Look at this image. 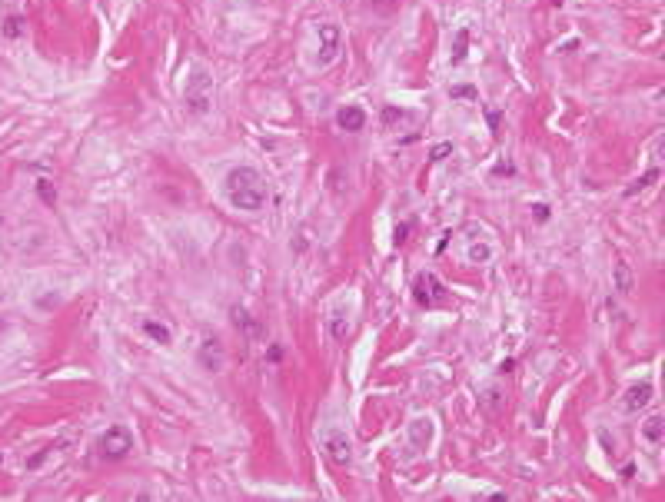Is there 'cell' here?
<instances>
[{"label": "cell", "mask_w": 665, "mask_h": 502, "mask_svg": "<svg viewBox=\"0 0 665 502\" xmlns=\"http://www.w3.org/2000/svg\"><path fill=\"white\" fill-rule=\"evenodd\" d=\"M97 453L104 459H123L133 453V432L127 426H110V429L97 439Z\"/></svg>", "instance_id": "4"}, {"label": "cell", "mask_w": 665, "mask_h": 502, "mask_svg": "<svg viewBox=\"0 0 665 502\" xmlns=\"http://www.w3.org/2000/svg\"><path fill=\"white\" fill-rule=\"evenodd\" d=\"M319 446H323V453H327V459L333 466H346L353 459V439L346 436L343 426H327V429L319 432Z\"/></svg>", "instance_id": "3"}, {"label": "cell", "mask_w": 665, "mask_h": 502, "mask_svg": "<svg viewBox=\"0 0 665 502\" xmlns=\"http://www.w3.org/2000/svg\"><path fill=\"white\" fill-rule=\"evenodd\" d=\"M432 439V420H426V416H420V420L409 422V443L416 446V449H426Z\"/></svg>", "instance_id": "9"}, {"label": "cell", "mask_w": 665, "mask_h": 502, "mask_svg": "<svg viewBox=\"0 0 665 502\" xmlns=\"http://www.w3.org/2000/svg\"><path fill=\"white\" fill-rule=\"evenodd\" d=\"M466 259L472 263V267L489 263V259H492V246L489 243H472V246H469V253H466Z\"/></svg>", "instance_id": "12"}, {"label": "cell", "mask_w": 665, "mask_h": 502, "mask_svg": "<svg viewBox=\"0 0 665 502\" xmlns=\"http://www.w3.org/2000/svg\"><path fill=\"white\" fill-rule=\"evenodd\" d=\"M453 153V143H436L429 150V160H443V157H449Z\"/></svg>", "instance_id": "16"}, {"label": "cell", "mask_w": 665, "mask_h": 502, "mask_svg": "<svg viewBox=\"0 0 665 502\" xmlns=\"http://www.w3.org/2000/svg\"><path fill=\"white\" fill-rule=\"evenodd\" d=\"M536 216H539V220H549V207H546V203H539V207H536Z\"/></svg>", "instance_id": "18"}, {"label": "cell", "mask_w": 665, "mask_h": 502, "mask_svg": "<svg viewBox=\"0 0 665 502\" xmlns=\"http://www.w3.org/2000/svg\"><path fill=\"white\" fill-rule=\"evenodd\" d=\"M453 97H476V90H472V87H456Z\"/></svg>", "instance_id": "17"}, {"label": "cell", "mask_w": 665, "mask_h": 502, "mask_svg": "<svg viewBox=\"0 0 665 502\" xmlns=\"http://www.w3.org/2000/svg\"><path fill=\"white\" fill-rule=\"evenodd\" d=\"M226 200L240 213H260L267 207V180L253 166H233L226 173Z\"/></svg>", "instance_id": "1"}, {"label": "cell", "mask_w": 665, "mask_h": 502, "mask_svg": "<svg viewBox=\"0 0 665 502\" xmlns=\"http://www.w3.org/2000/svg\"><path fill=\"white\" fill-rule=\"evenodd\" d=\"M413 296H416V303L420 306H436L446 300V286L432 273H420L416 280H413Z\"/></svg>", "instance_id": "6"}, {"label": "cell", "mask_w": 665, "mask_h": 502, "mask_svg": "<svg viewBox=\"0 0 665 502\" xmlns=\"http://www.w3.org/2000/svg\"><path fill=\"white\" fill-rule=\"evenodd\" d=\"M316 40H319V57H316V67L323 71V67H333L336 63V57H339V27L336 24H319L316 27Z\"/></svg>", "instance_id": "5"}, {"label": "cell", "mask_w": 665, "mask_h": 502, "mask_svg": "<svg viewBox=\"0 0 665 502\" xmlns=\"http://www.w3.org/2000/svg\"><path fill=\"white\" fill-rule=\"evenodd\" d=\"M642 436H645V439H649L652 446H662V436H665L662 416H649V420L642 422Z\"/></svg>", "instance_id": "11"}, {"label": "cell", "mask_w": 665, "mask_h": 502, "mask_svg": "<svg viewBox=\"0 0 665 502\" xmlns=\"http://www.w3.org/2000/svg\"><path fill=\"white\" fill-rule=\"evenodd\" d=\"M655 180H659V170H649V173H642L639 180H635V183H632V187L626 190V197H635L639 190H645V187H649V183H655Z\"/></svg>", "instance_id": "15"}, {"label": "cell", "mask_w": 665, "mask_h": 502, "mask_svg": "<svg viewBox=\"0 0 665 502\" xmlns=\"http://www.w3.org/2000/svg\"><path fill=\"white\" fill-rule=\"evenodd\" d=\"M143 333H147L153 343H160V346H170V343H173V333H170L164 323H157V319H143Z\"/></svg>", "instance_id": "10"}, {"label": "cell", "mask_w": 665, "mask_h": 502, "mask_svg": "<svg viewBox=\"0 0 665 502\" xmlns=\"http://www.w3.org/2000/svg\"><path fill=\"white\" fill-rule=\"evenodd\" d=\"M336 127H339V130H346V133H360V130L366 127V110H362V106H356V104L339 106V114H336Z\"/></svg>", "instance_id": "8"}, {"label": "cell", "mask_w": 665, "mask_h": 502, "mask_svg": "<svg viewBox=\"0 0 665 502\" xmlns=\"http://www.w3.org/2000/svg\"><path fill=\"white\" fill-rule=\"evenodd\" d=\"M183 104H187L190 114H207L213 104V77L203 67L190 73L187 80V90H183Z\"/></svg>", "instance_id": "2"}, {"label": "cell", "mask_w": 665, "mask_h": 502, "mask_svg": "<svg viewBox=\"0 0 665 502\" xmlns=\"http://www.w3.org/2000/svg\"><path fill=\"white\" fill-rule=\"evenodd\" d=\"M0 463H4V455H0Z\"/></svg>", "instance_id": "19"}, {"label": "cell", "mask_w": 665, "mask_h": 502, "mask_svg": "<svg viewBox=\"0 0 665 502\" xmlns=\"http://www.w3.org/2000/svg\"><path fill=\"white\" fill-rule=\"evenodd\" d=\"M4 37H11V40L24 37V17H7L4 20Z\"/></svg>", "instance_id": "14"}, {"label": "cell", "mask_w": 665, "mask_h": 502, "mask_svg": "<svg viewBox=\"0 0 665 502\" xmlns=\"http://www.w3.org/2000/svg\"><path fill=\"white\" fill-rule=\"evenodd\" d=\"M652 396H655V389H652V383L649 379H642V383H635V386H629L626 389V412H642V409H649V403H652Z\"/></svg>", "instance_id": "7"}, {"label": "cell", "mask_w": 665, "mask_h": 502, "mask_svg": "<svg viewBox=\"0 0 665 502\" xmlns=\"http://www.w3.org/2000/svg\"><path fill=\"white\" fill-rule=\"evenodd\" d=\"M616 290L618 293H632V273H629V267L618 259L616 263Z\"/></svg>", "instance_id": "13"}]
</instances>
